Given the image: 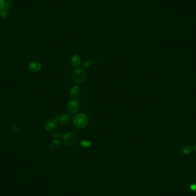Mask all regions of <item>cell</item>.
Returning <instances> with one entry per match:
<instances>
[{
  "mask_svg": "<svg viewBox=\"0 0 196 196\" xmlns=\"http://www.w3.org/2000/svg\"><path fill=\"white\" fill-rule=\"evenodd\" d=\"M88 122V117L86 114L80 113L76 114L74 118L73 124L77 129H82L85 128L87 126Z\"/></svg>",
  "mask_w": 196,
  "mask_h": 196,
  "instance_id": "cell-1",
  "label": "cell"
},
{
  "mask_svg": "<svg viewBox=\"0 0 196 196\" xmlns=\"http://www.w3.org/2000/svg\"><path fill=\"white\" fill-rule=\"evenodd\" d=\"M190 188L191 190L192 191H196V184H191L190 186Z\"/></svg>",
  "mask_w": 196,
  "mask_h": 196,
  "instance_id": "cell-15",
  "label": "cell"
},
{
  "mask_svg": "<svg viewBox=\"0 0 196 196\" xmlns=\"http://www.w3.org/2000/svg\"><path fill=\"white\" fill-rule=\"evenodd\" d=\"M54 119L56 121H59L63 125H67L70 121V117L68 114H62L60 116H55Z\"/></svg>",
  "mask_w": 196,
  "mask_h": 196,
  "instance_id": "cell-6",
  "label": "cell"
},
{
  "mask_svg": "<svg viewBox=\"0 0 196 196\" xmlns=\"http://www.w3.org/2000/svg\"><path fill=\"white\" fill-rule=\"evenodd\" d=\"M86 72L82 68H77L72 73V79L76 83L80 84L86 79Z\"/></svg>",
  "mask_w": 196,
  "mask_h": 196,
  "instance_id": "cell-3",
  "label": "cell"
},
{
  "mask_svg": "<svg viewBox=\"0 0 196 196\" xmlns=\"http://www.w3.org/2000/svg\"><path fill=\"white\" fill-rule=\"evenodd\" d=\"M194 150H195V152H196V145L194 146Z\"/></svg>",
  "mask_w": 196,
  "mask_h": 196,
  "instance_id": "cell-16",
  "label": "cell"
},
{
  "mask_svg": "<svg viewBox=\"0 0 196 196\" xmlns=\"http://www.w3.org/2000/svg\"><path fill=\"white\" fill-rule=\"evenodd\" d=\"M57 121L54 119L48 120L44 124V128L47 131L54 130L57 127Z\"/></svg>",
  "mask_w": 196,
  "mask_h": 196,
  "instance_id": "cell-7",
  "label": "cell"
},
{
  "mask_svg": "<svg viewBox=\"0 0 196 196\" xmlns=\"http://www.w3.org/2000/svg\"><path fill=\"white\" fill-rule=\"evenodd\" d=\"M80 144L82 147H86V148H89L91 146V142L88 141V140H86V139H83V140L80 141Z\"/></svg>",
  "mask_w": 196,
  "mask_h": 196,
  "instance_id": "cell-12",
  "label": "cell"
},
{
  "mask_svg": "<svg viewBox=\"0 0 196 196\" xmlns=\"http://www.w3.org/2000/svg\"><path fill=\"white\" fill-rule=\"evenodd\" d=\"M80 89L78 86H72L69 91L70 96L74 99H76L79 98L80 95Z\"/></svg>",
  "mask_w": 196,
  "mask_h": 196,
  "instance_id": "cell-8",
  "label": "cell"
},
{
  "mask_svg": "<svg viewBox=\"0 0 196 196\" xmlns=\"http://www.w3.org/2000/svg\"><path fill=\"white\" fill-rule=\"evenodd\" d=\"M61 141L59 139H55L52 141L49 144V147L51 150H56L61 146Z\"/></svg>",
  "mask_w": 196,
  "mask_h": 196,
  "instance_id": "cell-10",
  "label": "cell"
},
{
  "mask_svg": "<svg viewBox=\"0 0 196 196\" xmlns=\"http://www.w3.org/2000/svg\"><path fill=\"white\" fill-rule=\"evenodd\" d=\"M79 102L76 99L69 101L67 104L68 110L72 114H75L78 112V111L79 110Z\"/></svg>",
  "mask_w": 196,
  "mask_h": 196,
  "instance_id": "cell-4",
  "label": "cell"
},
{
  "mask_svg": "<svg viewBox=\"0 0 196 196\" xmlns=\"http://www.w3.org/2000/svg\"><path fill=\"white\" fill-rule=\"evenodd\" d=\"M51 136L54 138H60L63 136V134L61 133L60 131H54L51 133Z\"/></svg>",
  "mask_w": 196,
  "mask_h": 196,
  "instance_id": "cell-13",
  "label": "cell"
},
{
  "mask_svg": "<svg viewBox=\"0 0 196 196\" xmlns=\"http://www.w3.org/2000/svg\"><path fill=\"white\" fill-rule=\"evenodd\" d=\"M63 141L66 145L74 146L78 141V136L76 133L69 132L63 136Z\"/></svg>",
  "mask_w": 196,
  "mask_h": 196,
  "instance_id": "cell-2",
  "label": "cell"
},
{
  "mask_svg": "<svg viewBox=\"0 0 196 196\" xmlns=\"http://www.w3.org/2000/svg\"><path fill=\"white\" fill-rule=\"evenodd\" d=\"M42 68V65L40 62L33 61L30 63L28 66V69L33 72H38Z\"/></svg>",
  "mask_w": 196,
  "mask_h": 196,
  "instance_id": "cell-5",
  "label": "cell"
},
{
  "mask_svg": "<svg viewBox=\"0 0 196 196\" xmlns=\"http://www.w3.org/2000/svg\"><path fill=\"white\" fill-rule=\"evenodd\" d=\"M192 152V147L189 145H186L181 149V153L184 155H188Z\"/></svg>",
  "mask_w": 196,
  "mask_h": 196,
  "instance_id": "cell-11",
  "label": "cell"
},
{
  "mask_svg": "<svg viewBox=\"0 0 196 196\" xmlns=\"http://www.w3.org/2000/svg\"><path fill=\"white\" fill-rule=\"evenodd\" d=\"M81 63L80 57L77 54H74L71 57V64L74 67H78Z\"/></svg>",
  "mask_w": 196,
  "mask_h": 196,
  "instance_id": "cell-9",
  "label": "cell"
},
{
  "mask_svg": "<svg viewBox=\"0 0 196 196\" xmlns=\"http://www.w3.org/2000/svg\"><path fill=\"white\" fill-rule=\"evenodd\" d=\"M92 62L91 60H86L82 64L83 67L85 68L90 67L92 65Z\"/></svg>",
  "mask_w": 196,
  "mask_h": 196,
  "instance_id": "cell-14",
  "label": "cell"
}]
</instances>
